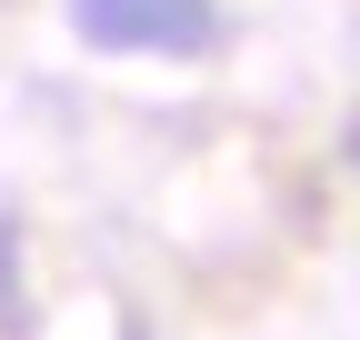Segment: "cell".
I'll return each instance as SVG.
<instances>
[{
    "label": "cell",
    "mask_w": 360,
    "mask_h": 340,
    "mask_svg": "<svg viewBox=\"0 0 360 340\" xmlns=\"http://www.w3.org/2000/svg\"><path fill=\"white\" fill-rule=\"evenodd\" d=\"M90 30H110V40H191L200 0H90Z\"/></svg>",
    "instance_id": "cell-1"
}]
</instances>
